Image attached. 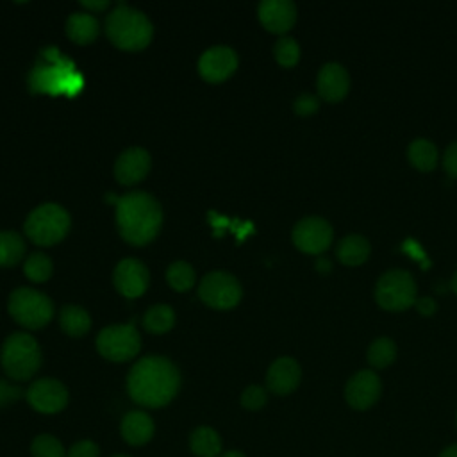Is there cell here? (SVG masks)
I'll return each mask as SVG.
<instances>
[{
    "label": "cell",
    "mask_w": 457,
    "mask_h": 457,
    "mask_svg": "<svg viewBox=\"0 0 457 457\" xmlns=\"http://www.w3.org/2000/svg\"><path fill=\"white\" fill-rule=\"evenodd\" d=\"M29 405L41 414H55L68 403V389L55 378H39L25 391Z\"/></svg>",
    "instance_id": "8fae6325"
},
{
    "label": "cell",
    "mask_w": 457,
    "mask_h": 457,
    "mask_svg": "<svg viewBox=\"0 0 457 457\" xmlns=\"http://www.w3.org/2000/svg\"><path fill=\"white\" fill-rule=\"evenodd\" d=\"M23 396L21 387L0 378V407H7Z\"/></svg>",
    "instance_id": "e575fe53"
},
{
    "label": "cell",
    "mask_w": 457,
    "mask_h": 457,
    "mask_svg": "<svg viewBox=\"0 0 457 457\" xmlns=\"http://www.w3.org/2000/svg\"><path fill=\"white\" fill-rule=\"evenodd\" d=\"M268 400V395H266V389L257 386V384H252L248 386L243 393H241V405L248 411H259L261 407H264Z\"/></svg>",
    "instance_id": "1f68e13d"
},
{
    "label": "cell",
    "mask_w": 457,
    "mask_h": 457,
    "mask_svg": "<svg viewBox=\"0 0 457 457\" xmlns=\"http://www.w3.org/2000/svg\"><path fill=\"white\" fill-rule=\"evenodd\" d=\"M80 5L86 7V9H91V11H104V9L109 5V2H107V0H93V2L82 0Z\"/></svg>",
    "instance_id": "74e56055"
},
{
    "label": "cell",
    "mask_w": 457,
    "mask_h": 457,
    "mask_svg": "<svg viewBox=\"0 0 457 457\" xmlns=\"http://www.w3.org/2000/svg\"><path fill=\"white\" fill-rule=\"evenodd\" d=\"M318 96L325 102H341L350 89V75L339 62H327L320 68L316 77Z\"/></svg>",
    "instance_id": "9a60e30c"
},
{
    "label": "cell",
    "mask_w": 457,
    "mask_h": 457,
    "mask_svg": "<svg viewBox=\"0 0 457 457\" xmlns=\"http://www.w3.org/2000/svg\"><path fill=\"white\" fill-rule=\"evenodd\" d=\"M370 241L361 234H348L345 236L336 248L337 259L346 266H359L370 255Z\"/></svg>",
    "instance_id": "44dd1931"
},
{
    "label": "cell",
    "mask_w": 457,
    "mask_h": 457,
    "mask_svg": "<svg viewBox=\"0 0 457 457\" xmlns=\"http://www.w3.org/2000/svg\"><path fill=\"white\" fill-rule=\"evenodd\" d=\"M293 243L295 246L303 252V253H311V255H320L323 253L332 239H334V230L332 225L320 216H307L302 218L291 232Z\"/></svg>",
    "instance_id": "30bf717a"
},
{
    "label": "cell",
    "mask_w": 457,
    "mask_h": 457,
    "mask_svg": "<svg viewBox=\"0 0 457 457\" xmlns=\"http://www.w3.org/2000/svg\"><path fill=\"white\" fill-rule=\"evenodd\" d=\"M9 314L25 328H43L54 316L52 300L32 287H18L7 302Z\"/></svg>",
    "instance_id": "8992f818"
},
{
    "label": "cell",
    "mask_w": 457,
    "mask_h": 457,
    "mask_svg": "<svg viewBox=\"0 0 457 457\" xmlns=\"http://www.w3.org/2000/svg\"><path fill=\"white\" fill-rule=\"evenodd\" d=\"M166 280L175 291H187L195 284V270L186 261H175L166 270Z\"/></svg>",
    "instance_id": "83f0119b"
},
{
    "label": "cell",
    "mask_w": 457,
    "mask_h": 457,
    "mask_svg": "<svg viewBox=\"0 0 457 457\" xmlns=\"http://www.w3.org/2000/svg\"><path fill=\"white\" fill-rule=\"evenodd\" d=\"M396 352H398L396 343L391 337L382 336L371 341L366 352V359L371 368L382 370V368H387L396 359Z\"/></svg>",
    "instance_id": "484cf974"
},
{
    "label": "cell",
    "mask_w": 457,
    "mask_h": 457,
    "mask_svg": "<svg viewBox=\"0 0 457 457\" xmlns=\"http://www.w3.org/2000/svg\"><path fill=\"white\" fill-rule=\"evenodd\" d=\"M407 157H409V162L416 170H420V171H432L437 166L439 154H437L436 145L430 139L418 137V139H412L409 143Z\"/></svg>",
    "instance_id": "603a6c76"
},
{
    "label": "cell",
    "mask_w": 457,
    "mask_h": 457,
    "mask_svg": "<svg viewBox=\"0 0 457 457\" xmlns=\"http://www.w3.org/2000/svg\"><path fill=\"white\" fill-rule=\"evenodd\" d=\"M150 171V154L145 148L132 146L121 152L114 164V177L123 186H132Z\"/></svg>",
    "instance_id": "e0dca14e"
},
{
    "label": "cell",
    "mask_w": 457,
    "mask_h": 457,
    "mask_svg": "<svg viewBox=\"0 0 457 457\" xmlns=\"http://www.w3.org/2000/svg\"><path fill=\"white\" fill-rule=\"evenodd\" d=\"M382 395L380 377L371 370H361L353 373L345 386V400L355 411H366L373 407Z\"/></svg>",
    "instance_id": "7c38bea8"
},
{
    "label": "cell",
    "mask_w": 457,
    "mask_h": 457,
    "mask_svg": "<svg viewBox=\"0 0 457 457\" xmlns=\"http://www.w3.org/2000/svg\"><path fill=\"white\" fill-rule=\"evenodd\" d=\"M25 255V241L14 230H0V268L16 266Z\"/></svg>",
    "instance_id": "d4e9b609"
},
{
    "label": "cell",
    "mask_w": 457,
    "mask_h": 457,
    "mask_svg": "<svg viewBox=\"0 0 457 457\" xmlns=\"http://www.w3.org/2000/svg\"><path fill=\"white\" fill-rule=\"evenodd\" d=\"M443 166L450 177L457 179V141H452L446 146L445 155H443Z\"/></svg>",
    "instance_id": "d590c367"
},
{
    "label": "cell",
    "mask_w": 457,
    "mask_h": 457,
    "mask_svg": "<svg viewBox=\"0 0 457 457\" xmlns=\"http://www.w3.org/2000/svg\"><path fill=\"white\" fill-rule=\"evenodd\" d=\"M200 300L212 309H232L239 303L243 289L239 280L228 271H211L198 286Z\"/></svg>",
    "instance_id": "9c48e42d"
},
{
    "label": "cell",
    "mask_w": 457,
    "mask_h": 457,
    "mask_svg": "<svg viewBox=\"0 0 457 457\" xmlns=\"http://www.w3.org/2000/svg\"><path fill=\"white\" fill-rule=\"evenodd\" d=\"M112 457H127V455H112Z\"/></svg>",
    "instance_id": "7bdbcfd3"
},
{
    "label": "cell",
    "mask_w": 457,
    "mask_h": 457,
    "mask_svg": "<svg viewBox=\"0 0 457 457\" xmlns=\"http://www.w3.org/2000/svg\"><path fill=\"white\" fill-rule=\"evenodd\" d=\"M32 457H66L61 441L50 434H39L30 445Z\"/></svg>",
    "instance_id": "f546056e"
},
{
    "label": "cell",
    "mask_w": 457,
    "mask_h": 457,
    "mask_svg": "<svg viewBox=\"0 0 457 457\" xmlns=\"http://www.w3.org/2000/svg\"><path fill=\"white\" fill-rule=\"evenodd\" d=\"M450 286H452V289H453V293L457 295V271L453 273V277H452V282H450Z\"/></svg>",
    "instance_id": "b9f144b4"
},
{
    "label": "cell",
    "mask_w": 457,
    "mask_h": 457,
    "mask_svg": "<svg viewBox=\"0 0 457 457\" xmlns=\"http://www.w3.org/2000/svg\"><path fill=\"white\" fill-rule=\"evenodd\" d=\"M114 286L118 293H121L125 298H137L141 296L148 287V270L146 266L137 259H121L112 273Z\"/></svg>",
    "instance_id": "5bb4252c"
},
{
    "label": "cell",
    "mask_w": 457,
    "mask_h": 457,
    "mask_svg": "<svg viewBox=\"0 0 457 457\" xmlns=\"http://www.w3.org/2000/svg\"><path fill=\"white\" fill-rule=\"evenodd\" d=\"M273 54H275L277 62L280 66H284V68H291V66H295L300 61V46H298L296 39L289 37V36H282L275 43Z\"/></svg>",
    "instance_id": "4dcf8cb0"
},
{
    "label": "cell",
    "mask_w": 457,
    "mask_h": 457,
    "mask_svg": "<svg viewBox=\"0 0 457 457\" xmlns=\"http://www.w3.org/2000/svg\"><path fill=\"white\" fill-rule=\"evenodd\" d=\"M0 361L9 378L23 382L32 378L39 370L41 350L30 334L14 332L4 341Z\"/></svg>",
    "instance_id": "277c9868"
},
{
    "label": "cell",
    "mask_w": 457,
    "mask_h": 457,
    "mask_svg": "<svg viewBox=\"0 0 457 457\" xmlns=\"http://www.w3.org/2000/svg\"><path fill=\"white\" fill-rule=\"evenodd\" d=\"M293 109L298 116H311L320 109V96L312 93H302L295 98Z\"/></svg>",
    "instance_id": "d6a6232c"
},
{
    "label": "cell",
    "mask_w": 457,
    "mask_h": 457,
    "mask_svg": "<svg viewBox=\"0 0 457 457\" xmlns=\"http://www.w3.org/2000/svg\"><path fill=\"white\" fill-rule=\"evenodd\" d=\"M237 68V54L230 46H212L198 59V71L204 80L218 84L227 80Z\"/></svg>",
    "instance_id": "4fadbf2b"
},
{
    "label": "cell",
    "mask_w": 457,
    "mask_h": 457,
    "mask_svg": "<svg viewBox=\"0 0 457 457\" xmlns=\"http://www.w3.org/2000/svg\"><path fill=\"white\" fill-rule=\"evenodd\" d=\"M302 378L300 364L293 357H278L271 362L266 373V386L275 395H289L293 393Z\"/></svg>",
    "instance_id": "ac0fdd59"
},
{
    "label": "cell",
    "mask_w": 457,
    "mask_h": 457,
    "mask_svg": "<svg viewBox=\"0 0 457 457\" xmlns=\"http://www.w3.org/2000/svg\"><path fill=\"white\" fill-rule=\"evenodd\" d=\"M180 387L177 366L162 355H146L139 359L127 375L129 396L150 409L168 405Z\"/></svg>",
    "instance_id": "6da1fadb"
},
{
    "label": "cell",
    "mask_w": 457,
    "mask_h": 457,
    "mask_svg": "<svg viewBox=\"0 0 457 457\" xmlns=\"http://www.w3.org/2000/svg\"><path fill=\"white\" fill-rule=\"evenodd\" d=\"M116 223L127 243L141 246L159 234L162 225V209L152 195L145 191H132L118 198Z\"/></svg>",
    "instance_id": "7a4b0ae2"
},
{
    "label": "cell",
    "mask_w": 457,
    "mask_h": 457,
    "mask_svg": "<svg viewBox=\"0 0 457 457\" xmlns=\"http://www.w3.org/2000/svg\"><path fill=\"white\" fill-rule=\"evenodd\" d=\"M437 457H457V443H452L446 448H443Z\"/></svg>",
    "instance_id": "f35d334b"
},
{
    "label": "cell",
    "mask_w": 457,
    "mask_h": 457,
    "mask_svg": "<svg viewBox=\"0 0 457 457\" xmlns=\"http://www.w3.org/2000/svg\"><path fill=\"white\" fill-rule=\"evenodd\" d=\"M98 32V20L91 12H71L66 20V36L77 45L93 43Z\"/></svg>",
    "instance_id": "ffe728a7"
},
{
    "label": "cell",
    "mask_w": 457,
    "mask_h": 457,
    "mask_svg": "<svg viewBox=\"0 0 457 457\" xmlns=\"http://www.w3.org/2000/svg\"><path fill=\"white\" fill-rule=\"evenodd\" d=\"M66 457H100V448L96 443L89 439H82L70 446V450L66 452Z\"/></svg>",
    "instance_id": "836d02e7"
},
{
    "label": "cell",
    "mask_w": 457,
    "mask_h": 457,
    "mask_svg": "<svg viewBox=\"0 0 457 457\" xmlns=\"http://www.w3.org/2000/svg\"><path fill=\"white\" fill-rule=\"evenodd\" d=\"M189 450L196 457H220L221 455V437L211 427H196L189 436Z\"/></svg>",
    "instance_id": "7402d4cb"
},
{
    "label": "cell",
    "mask_w": 457,
    "mask_h": 457,
    "mask_svg": "<svg viewBox=\"0 0 457 457\" xmlns=\"http://www.w3.org/2000/svg\"><path fill=\"white\" fill-rule=\"evenodd\" d=\"M52 270H54L52 261L43 252H34L32 255L27 257V261L23 264V273L32 282H45V280H48L50 275H52Z\"/></svg>",
    "instance_id": "f1b7e54d"
},
{
    "label": "cell",
    "mask_w": 457,
    "mask_h": 457,
    "mask_svg": "<svg viewBox=\"0 0 457 457\" xmlns=\"http://www.w3.org/2000/svg\"><path fill=\"white\" fill-rule=\"evenodd\" d=\"M416 309L421 316H432L436 311H437V303L434 298L430 296H423V298H418L416 300Z\"/></svg>",
    "instance_id": "8d00e7d4"
},
{
    "label": "cell",
    "mask_w": 457,
    "mask_h": 457,
    "mask_svg": "<svg viewBox=\"0 0 457 457\" xmlns=\"http://www.w3.org/2000/svg\"><path fill=\"white\" fill-rule=\"evenodd\" d=\"M154 420L145 411L127 412L120 425L121 437L132 446L146 445L154 437Z\"/></svg>",
    "instance_id": "d6986e66"
},
{
    "label": "cell",
    "mask_w": 457,
    "mask_h": 457,
    "mask_svg": "<svg viewBox=\"0 0 457 457\" xmlns=\"http://www.w3.org/2000/svg\"><path fill=\"white\" fill-rule=\"evenodd\" d=\"M105 32L114 46L136 52L145 48L152 41L154 27L146 14L125 4H120L107 14Z\"/></svg>",
    "instance_id": "3957f363"
},
{
    "label": "cell",
    "mask_w": 457,
    "mask_h": 457,
    "mask_svg": "<svg viewBox=\"0 0 457 457\" xmlns=\"http://www.w3.org/2000/svg\"><path fill=\"white\" fill-rule=\"evenodd\" d=\"M220 457H246V455L239 450H228V452H223Z\"/></svg>",
    "instance_id": "60d3db41"
},
{
    "label": "cell",
    "mask_w": 457,
    "mask_h": 457,
    "mask_svg": "<svg viewBox=\"0 0 457 457\" xmlns=\"http://www.w3.org/2000/svg\"><path fill=\"white\" fill-rule=\"evenodd\" d=\"M173 323H175V312L170 305H164V303L150 307L143 316V325L152 334H164L171 330Z\"/></svg>",
    "instance_id": "4316f807"
},
{
    "label": "cell",
    "mask_w": 457,
    "mask_h": 457,
    "mask_svg": "<svg viewBox=\"0 0 457 457\" xmlns=\"http://www.w3.org/2000/svg\"><path fill=\"white\" fill-rule=\"evenodd\" d=\"M316 268L320 270V271H328L330 270V261H327V259H318V262H316Z\"/></svg>",
    "instance_id": "ab89813d"
},
{
    "label": "cell",
    "mask_w": 457,
    "mask_h": 457,
    "mask_svg": "<svg viewBox=\"0 0 457 457\" xmlns=\"http://www.w3.org/2000/svg\"><path fill=\"white\" fill-rule=\"evenodd\" d=\"M455 425H457V414H455Z\"/></svg>",
    "instance_id": "ee69618b"
},
{
    "label": "cell",
    "mask_w": 457,
    "mask_h": 457,
    "mask_svg": "<svg viewBox=\"0 0 457 457\" xmlns=\"http://www.w3.org/2000/svg\"><path fill=\"white\" fill-rule=\"evenodd\" d=\"M375 302L386 311H405L414 305L416 282L407 270H389L375 284Z\"/></svg>",
    "instance_id": "52a82bcc"
},
{
    "label": "cell",
    "mask_w": 457,
    "mask_h": 457,
    "mask_svg": "<svg viewBox=\"0 0 457 457\" xmlns=\"http://www.w3.org/2000/svg\"><path fill=\"white\" fill-rule=\"evenodd\" d=\"M257 14L266 30L286 34L296 21V5L291 0H262Z\"/></svg>",
    "instance_id": "2e32d148"
},
{
    "label": "cell",
    "mask_w": 457,
    "mask_h": 457,
    "mask_svg": "<svg viewBox=\"0 0 457 457\" xmlns=\"http://www.w3.org/2000/svg\"><path fill=\"white\" fill-rule=\"evenodd\" d=\"M96 350L112 362H125L141 350V336L134 325H109L96 336Z\"/></svg>",
    "instance_id": "ba28073f"
},
{
    "label": "cell",
    "mask_w": 457,
    "mask_h": 457,
    "mask_svg": "<svg viewBox=\"0 0 457 457\" xmlns=\"http://www.w3.org/2000/svg\"><path fill=\"white\" fill-rule=\"evenodd\" d=\"M71 225L70 214L57 204H43L30 211L23 223L27 237L41 246L57 245L68 234Z\"/></svg>",
    "instance_id": "5b68a950"
},
{
    "label": "cell",
    "mask_w": 457,
    "mask_h": 457,
    "mask_svg": "<svg viewBox=\"0 0 457 457\" xmlns=\"http://www.w3.org/2000/svg\"><path fill=\"white\" fill-rule=\"evenodd\" d=\"M59 323H61V328L71 337H80L91 328V318L87 311L79 305L62 307L59 314Z\"/></svg>",
    "instance_id": "cb8c5ba5"
}]
</instances>
